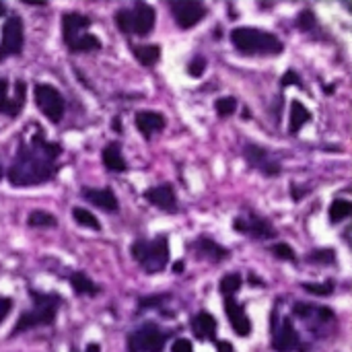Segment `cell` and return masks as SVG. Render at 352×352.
<instances>
[{
    "label": "cell",
    "instance_id": "1",
    "mask_svg": "<svg viewBox=\"0 0 352 352\" xmlns=\"http://www.w3.org/2000/svg\"><path fill=\"white\" fill-rule=\"evenodd\" d=\"M62 153L60 144L47 142L41 130L33 136L31 146H21L8 169V179L16 188L37 186L54 175V159Z\"/></svg>",
    "mask_w": 352,
    "mask_h": 352
},
{
    "label": "cell",
    "instance_id": "2",
    "mask_svg": "<svg viewBox=\"0 0 352 352\" xmlns=\"http://www.w3.org/2000/svg\"><path fill=\"white\" fill-rule=\"evenodd\" d=\"M231 41L235 50L243 56H278L283 54V41L262 29L254 27H237L231 31Z\"/></svg>",
    "mask_w": 352,
    "mask_h": 352
},
{
    "label": "cell",
    "instance_id": "3",
    "mask_svg": "<svg viewBox=\"0 0 352 352\" xmlns=\"http://www.w3.org/2000/svg\"><path fill=\"white\" fill-rule=\"evenodd\" d=\"M31 299H33V309L19 318L16 326L12 328V336L27 332L31 328H37V326H50L56 320V309L62 303L60 295H43V293L31 291Z\"/></svg>",
    "mask_w": 352,
    "mask_h": 352
},
{
    "label": "cell",
    "instance_id": "4",
    "mask_svg": "<svg viewBox=\"0 0 352 352\" xmlns=\"http://www.w3.org/2000/svg\"><path fill=\"white\" fill-rule=\"evenodd\" d=\"M132 258L146 270L148 274L163 272L169 264V248H167V237L159 235L153 241L138 239L132 243Z\"/></svg>",
    "mask_w": 352,
    "mask_h": 352
},
{
    "label": "cell",
    "instance_id": "5",
    "mask_svg": "<svg viewBox=\"0 0 352 352\" xmlns=\"http://www.w3.org/2000/svg\"><path fill=\"white\" fill-rule=\"evenodd\" d=\"M155 8L144 4V2H138L134 8H120L116 12V25L122 33L126 35H148L155 27Z\"/></svg>",
    "mask_w": 352,
    "mask_h": 352
},
{
    "label": "cell",
    "instance_id": "6",
    "mask_svg": "<svg viewBox=\"0 0 352 352\" xmlns=\"http://www.w3.org/2000/svg\"><path fill=\"white\" fill-rule=\"evenodd\" d=\"M169 334L163 332L155 324H144L136 332L128 336V351L130 352H161Z\"/></svg>",
    "mask_w": 352,
    "mask_h": 352
},
{
    "label": "cell",
    "instance_id": "7",
    "mask_svg": "<svg viewBox=\"0 0 352 352\" xmlns=\"http://www.w3.org/2000/svg\"><path fill=\"white\" fill-rule=\"evenodd\" d=\"M33 93H35V103H37V107L41 109V113H43L50 122L58 124V122L62 120L64 107H66L62 93L56 91L52 85H43V82L35 85V91H33Z\"/></svg>",
    "mask_w": 352,
    "mask_h": 352
},
{
    "label": "cell",
    "instance_id": "8",
    "mask_svg": "<svg viewBox=\"0 0 352 352\" xmlns=\"http://www.w3.org/2000/svg\"><path fill=\"white\" fill-rule=\"evenodd\" d=\"M272 332H274V338H272V346L276 352H303V344L299 340V334L293 326L291 320H283L278 324V318L274 316L272 318Z\"/></svg>",
    "mask_w": 352,
    "mask_h": 352
},
{
    "label": "cell",
    "instance_id": "9",
    "mask_svg": "<svg viewBox=\"0 0 352 352\" xmlns=\"http://www.w3.org/2000/svg\"><path fill=\"white\" fill-rule=\"evenodd\" d=\"M23 47V23L19 16H8L0 37V60L21 54Z\"/></svg>",
    "mask_w": 352,
    "mask_h": 352
},
{
    "label": "cell",
    "instance_id": "10",
    "mask_svg": "<svg viewBox=\"0 0 352 352\" xmlns=\"http://www.w3.org/2000/svg\"><path fill=\"white\" fill-rule=\"evenodd\" d=\"M295 318L303 320L311 332H320V328H324L326 324L334 322V314L328 307H320V305H311V303H295L293 307Z\"/></svg>",
    "mask_w": 352,
    "mask_h": 352
},
{
    "label": "cell",
    "instance_id": "11",
    "mask_svg": "<svg viewBox=\"0 0 352 352\" xmlns=\"http://www.w3.org/2000/svg\"><path fill=\"white\" fill-rule=\"evenodd\" d=\"M171 12L175 16V23L182 29H190L204 19L206 8H204V4H200L196 0H175V2H171Z\"/></svg>",
    "mask_w": 352,
    "mask_h": 352
},
{
    "label": "cell",
    "instance_id": "12",
    "mask_svg": "<svg viewBox=\"0 0 352 352\" xmlns=\"http://www.w3.org/2000/svg\"><path fill=\"white\" fill-rule=\"evenodd\" d=\"M233 229L243 233V235H252L256 239H274L276 237L274 227L268 221H264V219H260L256 214H248V217L235 219L233 221Z\"/></svg>",
    "mask_w": 352,
    "mask_h": 352
},
{
    "label": "cell",
    "instance_id": "13",
    "mask_svg": "<svg viewBox=\"0 0 352 352\" xmlns=\"http://www.w3.org/2000/svg\"><path fill=\"white\" fill-rule=\"evenodd\" d=\"M243 155H245L248 163L252 167L260 169L262 173H266V175H278L280 173V163L266 148H262L258 144H248Z\"/></svg>",
    "mask_w": 352,
    "mask_h": 352
},
{
    "label": "cell",
    "instance_id": "14",
    "mask_svg": "<svg viewBox=\"0 0 352 352\" xmlns=\"http://www.w3.org/2000/svg\"><path fill=\"white\" fill-rule=\"evenodd\" d=\"M225 311H227V318L231 322V328L237 336H250L252 332V322L245 314V307L241 303H237V299L233 297H225Z\"/></svg>",
    "mask_w": 352,
    "mask_h": 352
},
{
    "label": "cell",
    "instance_id": "15",
    "mask_svg": "<svg viewBox=\"0 0 352 352\" xmlns=\"http://www.w3.org/2000/svg\"><path fill=\"white\" fill-rule=\"evenodd\" d=\"M89 25H91L89 16H85L80 12H66L62 19V35H64L66 45H72L80 35H85L82 31L89 29Z\"/></svg>",
    "mask_w": 352,
    "mask_h": 352
},
{
    "label": "cell",
    "instance_id": "16",
    "mask_svg": "<svg viewBox=\"0 0 352 352\" xmlns=\"http://www.w3.org/2000/svg\"><path fill=\"white\" fill-rule=\"evenodd\" d=\"M6 91H8V80L0 78V111L14 118L19 113V109L23 107V103H25V82L23 80L14 82V99H8Z\"/></svg>",
    "mask_w": 352,
    "mask_h": 352
},
{
    "label": "cell",
    "instance_id": "17",
    "mask_svg": "<svg viewBox=\"0 0 352 352\" xmlns=\"http://www.w3.org/2000/svg\"><path fill=\"white\" fill-rule=\"evenodd\" d=\"M144 198L148 200V204L161 208V210H175L177 208V198L171 186H157V188H148L144 192Z\"/></svg>",
    "mask_w": 352,
    "mask_h": 352
},
{
    "label": "cell",
    "instance_id": "18",
    "mask_svg": "<svg viewBox=\"0 0 352 352\" xmlns=\"http://www.w3.org/2000/svg\"><path fill=\"white\" fill-rule=\"evenodd\" d=\"M134 124L144 138H151L155 132H161L165 128V118L159 111H138Z\"/></svg>",
    "mask_w": 352,
    "mask_h": 352
},
{
    "label": "cell",
    "instance_id": "19",
    "mask_svg": "<svg viewBox=\"0 0 352 352\" xmlns=\"http://www.w3.org/2000/svg\"><path fill=\"white\" fill-rule=\"evenodd\" d=\"M82 196H85V200H89L91 204H95L103 210H118V198L109 188H103V190L82 188Z\"/></svg>",
    "mask_w": 352,
    "mask_h": 352
},
{
    "label": "cell",
    "instance_id": "20",
    "mask_svg": "<svg viewBox=\"0 0 352 352\" xmlns=\"http://www.w3.org/2000/svg\"><path fill=\"white\" fill-rule=\"evenodd\" d=\"M192 330H194L196 338H200V340H214V336H217V320L208 311H200L192 320Z\"/></svg>",
    "mask_w": 352,
    "mask_h": 352
},
{
    "label": "cell",
    "instance_id": "21",
    "mask_svg": "<svg viewBox=\"0 0 352 352\" xmlns=\"http://www.w3.org/2000/svg\"><path fill=\"white\" fill-rule=\"evenodd\" d=\"M101 159H103V165L109 169V171H116V173H120V171H126V159L122 157V151H120V144L118 142H111V144H107L105 148H103V153H101Z\"/></svg>",
    "mask_w": 352,
    "mask_h": 352
},
{
    "label": "cell",
    "instance_id": "22",
    "mask_svg": "<svg viewBox=\"0 0 352 352\" xmlns=\"http://www.w3.org/2000/svg\"><path fill=\"white\" fill-rule=\"evenodd\" d=\"M194 250L200 258H206V260H212V262H219V260H225L229 256V252L225 248H221L219 243L210 241V239H198L194 243Z\"/></svg>",
    "mask_w": 352,
    "mask_h": 352
},
{
    "label": "cell",
    "instance_id": "23",
    "mask_svg": "<svg viewBox=\"0 0 352 352\" xmlns=\"http://www.w3.org/2000/svg\"><path fill=\"white\" fill-rule=\"evenodd\" d=\"M309 120H311V111L301 101L295 99L291 103V126H289V132L291 134H297Z\"/></svg>",
    "mask_w": 352,
    "mask_h": 352
},
{
    "label": "cell",
    "instance_id": "24",
    "mask_svg": "<svg viewBox=\"0 0 352 352\" xmlns=\"http://www.w3.org/2000/svg\"><path fill=\"white\" fill-rule=\"evenodd\" d=\"M70 287L78 293V295H97L99 287L82 272H72L70 274Z\"/></svg>",
    "mask_w": 352,
    "mask_h": 352
},
{
    "label": "cell",
    "instance_id": "25",
    "mask_svg": "<svg viewBox=\"0 0 352 352\" xmlns=\"http://www.w3.org/2000/svg\"><path fill=\"white\" fill-rule=\"evenodd\" d=\"M134 56H136V60L140 64L153 66L161 58V47L159 45H136L134 47Z\"/></svg>",
    "mask_w": 352,
    "mask_h": 352
},
{
    "label": "cell",
    "instance_id": "26",
    "mask_svg": "<svg viewBox=\"0 0 352 352\" xmlns=\"http://www.w3.org/2000/svg\"><path fill=\"white\" fill-rule=\"evenodd\" d=\"M352 214V204L349 200H334L330 204V221L336 225V223H342L346 221Z\"/></svg>",
    "mask_w": 352,
    "mask_h": 352
},
{
    "label": "cell",
    "instance_id": "27",
    "mask_svg": "<svg viewBox=\"0 0 352 352\" xmlns=\"http://www.w3.org/2000/svg\"><path fill=\"white\" fill-rule=\"evenodd\" d=\"M70 52H93V50H99L101 47V41L93 35V33H85L80 35L72 45H68Z\"/></svg>",
    "mask_w": 352,
    "mask_h": 352
},
{
    "label": "cell",
    "instance_id": "28",
    "mask_svg": "<svg viewBox=\"0 0 352 352\" xmlns=\"http://www.w3.org/2000/svg\"><path fill=\"white\" fill-rule=\"evenodd\" d=\"M219 289H221V293H223L225 297H233V295L241 289V276H239L237 272L227 274V276L221 280Z\"/></svg>",
    "mask_w": 352,
    "mask_h": 352
},
{
    "label": "cell",
    "instance_id": "29",
    "mask_svg": "<svg viewBox=\"0 0 352 352\" xmlns=\"http://www.w3.org/2000/svg\"><path fill=\"white\" fill-rule=\"evenodd\" d=\"M27 223H29V227H56L58 225V221L50 212H45V210H33L29 214Z\"/></svg>",
    "mask_w": 352,
    "mask_h": 352
},
{
    "label": "cell",
    "instance_id": "30",
    "mask_svg": "<svg viewBox=\"0 0 352 352\" xmlns=\"http://www.w3.org/2000/svg\"><path fill=\"white\" fill-rule=\"evenodd\" d=\"M72 217L82 227H89V229H95V231L99 229V221L89 210H85V208H72Z\"/></svg>",
    "mask_w": 352,
    "mask_h": 352
},
{
    "label": "cell",
    "instance_id": "31",
    "mask_svg": "<svg viewBox=\"0 0 352 352\" xmlns=\"http://www.w3.org/2000/svg\"><path fill=\"white\" fill-rule=\"evenodd\" d=\"M214 109L221 118H227L237 109V101H235V97H221V99H217Z\"/></svg>",
    "mask_w": 352,
    "mask_h": 352
},
{
    "label": "cell",
    "instance_id": "32",
    "mask_svg": "<svg viewBox=\"0 0 352 352\" xmlns=\"http://www.w3.org/2000/svg\"><path fill=\"white\" fill-rule=\"evenodd\" d=\"M204 70H206V60L202 56L192 58V62L188 64V74L194 76V78H200L204 74Z\"/></svg>",
    "mask_w": 352,
    "mask_h": 352
},
{
    "label": "cell",
    "instance_id": "33",
    "mask_svg": "<svg viewBox=\"0 0 352 352\" xmlns=\"http://www.w3.org/2000/svg\"><path fill=\"white\" fill-rule=\"evenodd\" d=\"M169 299V295H153V297H144L138 301L140 309H151V307H161L165 301Z\"/></svg>",
    "mask_w": 352,
    "mask_h": 352
},
{
    "label": "cell",
    "instance_id": "34",
    "mask_svg": "<svg viewBox=\"0 0 352 352\" xmlns=\"http://www.w3.org/2000/svg\"><path fill=\"white\" fill-rule=\"evenodd\" d=\"M297 25H299L303 31L314 29V27H316V16H314V12H311V10H301L299 16H297Z\"/></svg>",
    "mask_w": 352,
    "mask_h": 352
},
{
    "label": "cell",
    "instance_id": "35",
    "mask_svg": "<svg viewBox=\"0 0 352 352\" xmlns=\"http://www.w3.org/2000/svg\"><path fill=\"white\" fill-rule=\"evenodd\" d=\"M334 252L332 250H318L314 254H309L311 262H320V264H334Z\"/></svg>",
    "mask_w": 352,
    "mask_h": 352
},
{
    "label": "cell",
    "instance_id": "36",
    "mask_svg": "<svg viewBox=\"0 0 352 352\" xmlns=\"http://www.w3.org/2000/svg\"><path fill=\"white\" fill-rule=\"evenodd\" d=\"M272 254L276 256V258H280V260H295V252H293V248L291 245H287V243H278V245H272Z\"/></svg>",
    "mask_w": 352,
    "mask_h": 352
},
{
    "label": "cell",
    "instance_id": "37",
    "mask_svg": "<svg viewBox=\"0 0 352 352\" xmlns=\"http://www.w3.org/2000/svg\"><path fill=\"white\" fill-rule=\"evenodd\" d=\"M303 289H305L307 293H314V295L326 297V295H332L334 285H332V283H326V285H303Z\"/></svg>",
    "mask_w": 352,
    "mask_h": 352
},
{
    "label": "cell",
    "instance_id": "38",
    "mask_svg": "<svg viewBox=\"0 0 352 352\" xmlns=\"http://www.w3.org/2000/svg\"><path fill=\"white\" fill-rule=\"evenodd\" d=\"M280 85H283V87H291V85L303 87V85H301V78H299V74H297L295 70H287V72L283 74V78H280Z\"/></svg>",
    "mask_w": 352,
    "mask_h": 352
},
{
    "label": "cell",
    "instance_id": "39",
    "mask_svg": "<svg viewBox=\"0 0 352 352\" xmlns=\"http://www.w3.org/2000/svg\"><path fill=\"white\" fill-rule=\"evenodd\" d=\"M171 352H194V346H192V342H190V340L179 338V340H175V342H173Z\"/></svg>",
    "mask_w": 352,
    "mask_h": 352
},
{
    "label": "cell",
    "instance_id": "40",
    "mask_svg": "<svg viewBox=\"0 0 352 352\" xmlns=\"http://www.w3.org/2000/svg\"><path fill=\"white\" fill-rule=\"evenodd\" d=\"M12 309V299L8 297H0V324L4 322V318L8 316V311Z\"/></svg>",
    "mask_w": 352,
    "mask_h": 352
},
{
    "label": "cell",
    "instance_id": "41",
    "mask_svg": "<svg viewBox=\"0 0 352 352\" xmlns=\"http://www.w3.org/2000/svg\"><path fill=\"white\" fill-rule=\"evenodd\" d=\"M217 352H233V346L229 342H217Z\"/></svg>",
    "mask_w": 352,
    "mask_h": 352
},
{
    "label": "cell",
    "instance_id": "42",
    "mask_svg": "<svg viewBox=\"0 0 352 352\" xmlns=\"http://www.w3.org/2000/svg\"><path fill=\"white\" fill-rule=\"evenodd\" d=\"M72 352H76V351H72ZM85 352H101V349H99V344H89Z\"/></svg>",
    "mask_w": 352,
    "mask_h": 352
},
{
    "label": "cell",
    "instance_id": "43",
    "mask_svg": "<svg viewBox=\"0 0 352 352\" xmlns=\"http://www.w3.org/2000/svg\"><path fill=\"white\" fill-rule=\"evenodd\" d=\"M250 283H252V285H258V287H264V283H260V278H258V276H254V274L250 276Z\"/></svg>",
    "mask_w": 352,
    "mask_h": 352
},
{
    "label": "cell",
    "instance_id": "44",
    "mask_svg": "<svg viewBox=\"0 0 352 352\" xmlns=\"http://www.w3.org/2000/svg\"><path fill=\"white\" fill-rule=\"evenodd\" d=\"M4 14H6V6H4V4L0 2V16H4Z\"/></svg>",
    "mask_w": 352,
    "mask_h": 352
},
{
    "label": "cell",
    "instance_id": "45",
    "mask_svg": "<svg viewBox=\"0 0 352 352\" xmlns=\"http://www.w3.org/2000/svg\"><path fill=\"white\" fill-rule=\"evenodd\" d=\"M182 270H184V266H182V262H177L175 264V272H182Z\"/></svg>",
    "mask_w": 352,
    "mask_h": 352
},
{
    "label": "cell",
    "instance_id": "46",
    "mask_svg": "<svg viewBox=\"0 0 352 352\" xmlns=\"http://www.w3.org/2000/svg\"><path fill=\"white\" fill-rule=\"evenodd\" d=\"M0 177H2V167H0Z\"/></svg>",
    "mask_w": 352,
    "mask_h": 352
}]
</instances>
